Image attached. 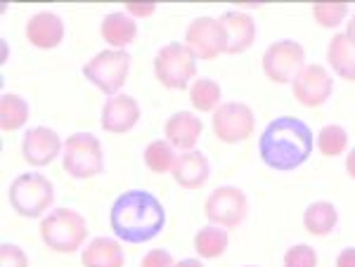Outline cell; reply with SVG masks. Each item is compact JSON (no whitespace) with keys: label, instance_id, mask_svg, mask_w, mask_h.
<instances>
[{"label":"cell","instance_id":"obj_1","mask_svg":"<svg viewBox=\"0 0 355 267\" xmlns=\"http://www.w3.org/2000/svg\"><path fill=\"white\" fill-rule=\"evenodd\" d=\"M315 147L313 130L299 118L279 116L266 126L259 140V154L268 168L289 173L311 158Z\"/></svg>","mask_w":355,"mask_h":267},{"label":"cell","instance_id":"obj_2","mask_svg":"<svg viewBox=\"0 0 355 267\" xmlns=\"http://www.w3.org/2000/svg\"><path fill=\"white\" fill-rule=\"evenodd\" d=\"M110 225L116 239L128 243H145L162 234L166 211L157 196L145 190L123 192L110 211Z\"/></svg>","mask_w":355,"mask_h":267},{"label":"cell","instance_id":"obj_3","mask_svg":"<svg viewBox=\"0 0 355 267\" xmlns=\"http://www.w3.org/2000/svg\"><path fill=\"white\" fill-rule=\"evenodd\" d=\"M41 237L50 251L73 253L83 246L88 237V225L81 213L71 208H55L41 220Z\"/></svg>","mask_w":355,"mask_h":267},{"label":"cell","instance_id":"obj_4","mask_svg":"<svg viewBox=\"0 0 355 267\" xmlns=\"http://www.w3.org/2000/svg\"><path fill=\"white\" fill-rule=\"evenodd\" d=\"M62 166L76 180H88L105 173V154L100 140L93 133L69 135L62 149Z\"/></svg>","mask_w":355,"mask_h":267},{"label":"cell","instance_id":"obj_5","mask_svg":"<svg viewBox=\"0 0 355 267\" xmlns=\"http://www.w3.org/2000/svg\"><path fill=\"white\" fill-rule=\"evenodd\" d=\"M154 76L168 90H185L197 76V57L185 43H168L154 57Z\"/></svg>","mask_w":355,"mask_h":267},{"label":"cell","instance_id":"obj_6","mask_svg":"<svg viewBox=\"0 0 355 267\" xmlns=\"http://www.w3.org/2000/svg\"><path fill=\"white\" fill-rule=\"evenodd\" d=\"M53 201L55 187L43 173H24L10 185V203L21 218H41Z\"/></svg>","mask_w":355,"mask_h":267},{"label":"cell","instance_id":"obj_7","mask_svg":"<svg viewBox=\"0 0 355 267\" xmlns=\"http://www.w3.org/2000/svg\"><path fill=\"white\" fill-rule=\"evenodd\" d=\"M130 71V55L125 50H102L88 64L83 66V76L95 85L97 90L114 98L123 88Z\"/></svg>","mask_w":355,"mask_h":267},{"label":"cell","instance_id":"obj_8","mask_svg":"<svg viewBox=\"0 0 355 267\" xmlns=\"http://www.w3.org/2000/svg\"><path fill=\"white\" fill-rule=\"evenodd\" d=\"M214 135L225 145H237L254 135L256 130V116L249 104L244 102H223L211 118Z\"/></svg>","mask_w":355,"mask_h":267},{"label":"cell","instance_id":"obj_9","mask_svg":"<svg viewBox=\"0 0 355 267\" xmlns=\"http://www.w3.org/2000/svg\"><path fill=\"white\" fill-rule=\"evenodd\" d=\"M303 66H306V50L291 38L272 43L263 55V71L272 83H294Z\"/></svg>","mask_w":355,"mask_h":267},{"label":"cell","instance_id":"obj_10","mask_svg":"<svg viewBox=\"0 0 355 267\" xmlns=\"http://www.w3.org/2000/svg\"><path fill=\"white\" fill-rule=\"evenodd\" d=\"M206 218L223 230H234L237 225L244 223L246 211H249V201L246 194L239 187H216L206 199Z\"/></svg>","mask_w":355,"mask_h":267},{"label":"cell","instance_id":"obj_11","mask_svg":"<svg viewBox=\"0 0 355 267\" xmlns=\"http://www.w3.org/2000/svg\"><path fill=\"white\" fill-rule=\"evenodd\" d=\"M185 45L197 59H216L225 53V28L216 17H197L185 31Z\"/></svg>","mask_w":355,"mask_h":267},{"label":"cell","instance_id":"obj_12","mask_svg":"<svg viewBox=\"0 0 355 267\" xmlns=\"http://www.w3.org/2000/svg\"><path fill=\"white\" fill-rule=\"evenodd\" d=\"M294 98L303 107H322L334 93V78L320 64H306L291 83Z\"/></svg>","mask_w":355,"mask_h":267},{"label":"cell","instance_id":"obj_13","mask_svg":"<svg viewBox=\"0 0 355 267\" xmlns=\"http://www.w3.org/2000/svg\"><path fill=\"white\" fill-rule=\"evenodd\" d=\"M62 149H64V145H62L60 135L53 128H45V126L26 130L24 140H21L24 161L31 163L33 168H43L48 163H53L62 154Z\"/></svg>","mask_w":355,"mask_h":267},{"label":"cell","instance_id":"obj_14","mask_svg":"<svg viewBox=\"0 0 355 267\" xmlns=\"http://www.w3.org/2000/svg\"><path fill=\"white\" fill-rule=\"evenodd\" d=\"M140 121V104L130 95H114L107 98L102 107V128L107 133H128Z\"/></svg>","mask_w":355,"mask_h":267},{"label":"cell","instance_id":"obj_15","mask_svg":"<svg viewBox=\"0 0 355 267\" xmlns=\"http://www.w3.org/2000/svg\"><path fill=\"white\" fill-rule=\"evenodd\" d=\"M220 24L225 28V53L227 55H239L254 45L256 41V21L251 15L242 12V10H227L220 17Z\"/></svg>","mask_w":355,"mask_h":267},{"label":"cell","instance_id":"obj_16","mask_svg":"<svg viewBox=\"0 0 355 267\" xmlns=\"http://www.w3.org/2000/svg\"><path fill=\"white\" fill-rule=\"evenodd\" d=\"M202 130H204L202 118L194 116L192 111L173 113L164 126L166 140H168L175 149H182V151H194L199 138H202Z\"/></svg>","mask_w":355,"mask_h":267},{"label":"cell","instance_id":"obj_17","mask_svg":"<svg viewBox=\"0 0 355 267\" xmlns=\"http://www.w3.org/2000/svg\"><path fill=\"white\" fill-rule=\"evenodd\" d=\"M26 38L33 48L53 50L64 38V21L55 12H36L26 21Z\"/></svg>","mask_w":355,"mask_h":267},{"label":"cell","instance_id":"obj_18","mask_svg":"<svg viewBox=\"0 0 355 267\" xmlns=\"http://www.w3.org/2000/svg\"><path fill=\"white\" fill-rule=\"evenodd\" d=\"M173 180L185 190H199L211 175V163L202 151H182L173 166Z\"/></svg>","mask_w":355,"mask_h":267},{"label":"cell","instance_id":"obj_19","mask_svg":"<svg viewBox=\"0 0 355 267\" xmlns=\"http://www.w3.org/2000/svg\"><path fill=\"white\" fill-rule=\"evenodd\" d=\"M83 267H123V248L116 239L97 237L83 248Z\"/></svg>","mask_w":355,"mask_h":267},{"label":"cell","instance_id":"obj_20","mask_svg":"<svg viewBox=\"0 0 355 267\" xmlns=\"http://www.w3.org/2000/svg\"><path fill=\"white\" fill-rule=\"evenodd\" d=\"M100 33L114 50H123L137 36V21L128 12H112L102 19Z\"/></svg>","mask_w":355,"mask_h":267},{"label":"cell","instance_id":"obj_21","mask_svg":"<svg viewBox=\"0 0 355 267\" xmlns=\"http://www.w3.org/2000/svg\"><path fill=\"white\" fill-rule=\"evenodd\" d=\"M327 62L334 73L343 81H355V45L346 33H336L327 45Z\"/></svg>","mask_w":355,"mask_h":267},{"label":"cell","instance_id":"obj_22","mask_svg":"<svg viewBox=\"0 0 355 267\" xmlns=\"http://www.w3.org/2000/svg\"><path fill=\"white\" fill-rule=\"evenodd\" d=\"M339 213L331 201H315L303 213V227L315 237H327L336 230Z\"/></svg>","mask_w":355,"mask_h":267},{"label":"cell","instance_id":"obj_23","mask_svg":"<svg viewBox=\"0 0 355 267\" xmlns=\"http://www.w3.org/2000/svg\"><path fill=\"white\" fill-rule=\"evenodd\" d=\"M227 243H230L227 230H223L218 225H209L194 234V251L204 260L220 258V255L227 251Z\"/></svg>","mask_w":355,"mask_h":267},{"label":"cell","instance_id":"obj_24","mask_svg":"<svg viewBox=\"0 0 355 267\" xmlns=\"http://www.w3.org/2000/svg\"><path fill=\"white\" fill-rule=\"evenodd\" d=\"M190 102L197 111H216L223 104V90L214 78H194L190 85Z\"/></svg>","mask_w":355,"mask_h":267},{"label":"cell","instance_id":"obj_25","mask_svg":"<svg viewBox=\"0 0 355 267\" xmlns=\"http://www.w3.org/2000/svg\"><path fill=\"white\" fill-rule=\"evenodd\" d=\"M28 121V102L19 95L5 93L0 98V128L5 133L19 130Z\"/></svg>","mask_w":355,"mask_h":267},{"label":"cell","instance_id":"obj_26","mask_svg":"<svg viewBox=\"0 0 355 267\" xmlns=\"http://www.w3.org/2000/svg\"><path fill=\"white\" fill-rule=\"evenodd\" d=\"M178 161L175 147L171 145L168 140H154L147 145L145 149V166L152 170V173H173V166Z\"/></svg>","mask_w":355,"mask_h":267},{"label":"cell","instance_id":"obj_27","mask_svg":"<svg viewBox=\"0 0 355 267\" xmlns=\"http://www.w3.org/2000/svg\"><path fill=\"white\" fill-rule=\"evenodd\" d=\"M318 149L324 156H339L348 149V133L336 123H329L318 133Z\"/></svg>","mask_w":355,"mask_h":267},{"label":"cell","instance_id":"obj_28","mask_svg":"<svg viewBox=\"0 0 355 267\" xmlns=\"http://www.w3.org/2000/svg\"><path fill=\"white\" fill-rule=\"evenodd\" d=\"M313 17L320 26L324 28H336L343 24L348 17V5L346 3H315L313 5Z\"/></svg>","mask_w":355,"mask_h":267},{"label":"cell","instance_id":"obj_29","mask_svg":"<svg viewBox=\"0 0 355 267\" xmlns=\"http://www.w3.org/2000/svg\"><path fill=\"white\" fill-rule=\"evenodd\" d=\"M284 267H318V251L308 243L291 246L284 253Z\"/></svg>","mask_w":355,"mask_h":267},{"label":"cell","instance_id":"obj_30","mask_svg":"<svg viewBox=\"0 0 355 267\" xmlns=\"http://www.w3.org/2000/svg\"><path fill=\"white\" fill-rule=\"evenodd\" d=\"M0 267H28V258L17 243H3L0 246Z\"/></svg>","mask_w":355,"mask_h":267},{"label":"cell","instance_id":"obj_31","mask_svg":"<svg viewBox=\"0 0 355 267\" xmlns=\"http://www.w3.org/2000/svg\"><path fill=\"white\" fill-rule=\"evenodd\" d=\"M140 267H175V260L166 248H154L142 258Z\"/></svg>","mask_w":355,"mask_h":267},{"label":"cell","instance_id":"obj_32","mask_svg":"<svg viewBox=\"0 0 355 267\" xmlns=\"http://www.w3.org/2000/svg\"><path fill=\"white\" fill-rule=\"evenodd\" d=\"M125 12L133 17V19H140V17H150L157 12V5L154 3H125Z\"/></svg>","mask_w":355,"mask_h":267},{"label":"cell","instance_id":"obj_33","mask_svg":"<svg viewBox=\"0 0 355 267\" xmlns=\"http://www.w3.org/2000/svg\"><path fill=\"white\" fill-rule=\"evenodd\" d=\"M336 267H355V248H343L336 255Z\"/></svg>","mask_w":355,"mask_h":267},{"label":"cell","instance_id":"obj_34","mask_svg":"<svg viewBox=\"0 0 355 267\" xmlns=\"http://www.w3.org/2000/svg\"><path fill=\"white\" fill-rule=\"evenodd\" d=\"M346 173L355 180V149H351L346 154Z\"/></svg>","mask_w":355,"mask_h":267},{"label":"cell","instance_id":"obj_35","mask_svg":"<svg viewBox=\"0 0 355 267\" xmlns=\"http://www.w3.org/2000/svg\"><path fill=\"white\" fill-rule=\"evenodd\" d=\"M175 267H204V263L197 258H185V260H180V263H175Z\"/></svg>","mask_w":355,"mask_h":267},{"label":"cell","instance_id":"obj_36","mask_svg":"<svg viewBox=\"0 0 355 267\" xmlns=\"http://www.w3.org/2000/svg\"><path fill=\"white\" fill-rule=\"evenodd\" d=\"M346 38L355 45V15L348 19V26H346Z\"/></svg>","mask_w":355,"mask_h":267},{"label":"cell","instance_id":"obj_37","mask_svg":"<svg viewBox=\"0 0 355 267\" xmlns=\"http://www.w3.org/2000/svg\"><path fill=\"white\" fill-rule=\"evenodd\" d=\"M249 267H254V265H249Z\"/></svg>","mask_w":355,"mask_h":267}]
</instances>
